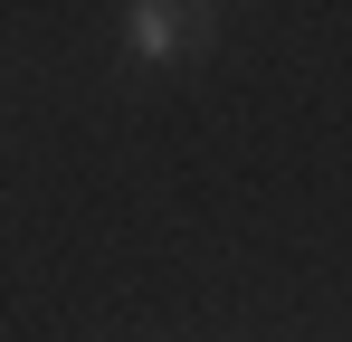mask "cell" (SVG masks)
Here are the masks:
<instances>
[{"label": "cell", "instance_id": "6da1fadb", "mask_svg": "<svg viewBox=\"0 0 352 342\" xmlns=\"http://www.w3.org/2000/svg\"><path fill=\"white\" fill-rule=\"evenodd\" d=\"M210 29H219V10H200V0H133L124 10V57L133 67H172V57L210 48Z\"/></svg>", "mask_w": 352, "mask_h": 342}]
</instances>
